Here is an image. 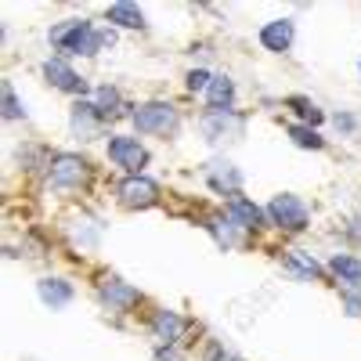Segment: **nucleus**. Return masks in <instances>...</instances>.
<instances>
[{
    "instance_id": "obj_11",
    "label": "nucleus",
    "mask_w": 361,
    "mask_h": 361,
    "mask_svg": "<svg viewBox=\"0 0 361 361\" xmlns=\"http://www.w3.org/2000/svg\"><path fill=\"white\" fill-rule=\"evenodd\" d=\"M206 180H209V188H214L217 195H228V199H235L238 188H243V173H238L231 163H224V159H214L206 166Z\"/></svg>"
},
{
    "instance_id": "obj_13",
    "label": "nucleus",
    "mask_w": 361,
    "mask_h": 361,
    "mask_svg": "<svg viewBox=\"0 0 361 361\" xmlns=\"http://www.w3.org/2000/svg\"><path fill=\"white\" fill-rule=\"evenodd\" d=\"M293 33H296L293 18H275V22H267V25L260 29V44H264L267 51L282 54V51H289V44H293Z\"/></svg>"
},
{
    "instance_id": "obj_21",
    "label": "nucleus",
    "mask_w": 361,
    "mask_h": 361,
    "mask_svg": "<svg viewBox=\"0 0 361 361\" xmlns=\"http://www.w3.org/2000/svg\"><path fill=\"white\" fill-rule=\"evenodd\" d=\"M119 105H123V98H119V90H116V87H98V90H94V109H98L102 119L116 116Z\"/></svg>"
},
{
    "instance_id": "obj_14",
    "label": "nucleus",
    "mask_w": 361,
    "mask_h": 361,
    "mask_svg": "<svg viewBox=\"0 0 361 361\" xmlns=\"http://www.w3.org/2000/svg\"><path fill=\"white\" fill-rule=\"evenodd\" d=\"M37 296L51 311H62V307H69V300H73V286L66 279H40L37 282Z\"/></svg>"
},
{
    "instance_id": "obj_9",
    "label": "nucleus",
    "mask_w": 361,
    "mask_h": 361,
    "mask_svg": "<svg viewBox=\"0 0 361 361\" xmlns=\"http://www.w3.org/2000/svg\"><path fill=\"white\" fill-rule=\"evenodd\" d=\"M44 76L51 80V87H58V90H66V94H87V80L66 62V58H47L44 62Z\"/></svg>"
},
{
    "instance_id": "obj_16",
    "label": "nucleus",
    "mask_w": 361,
    "mask_h": 361,
    "mask_svg": "<svg viewBox=\"0 0 361 361\" xmlns=\"http://www.w3.org/2000/svg\"><path fill=\"white\" fill-rule=\"evenodd\" d=\"M282 264H286V271H293V275L304 279V282H311V279L322 275V264H318L311 253H304V250H289Z\"/></svg>"
},
{
    "instance_id": "obj_2",
    "label": "nucleus",
    "mask_w": 361,
    "mask_h": 361,
    "mask_svg": "<svg viewBox=\"0 0 361 361\" xmlns=\"http://www.w3.org/2000/svg\"><path fill=\"white\" fill-rule=\"evenodd\" d=\"M137 134H173L177 130V109L170 102H145L130 112Z\"/></svg>"
},
{
    "instance_id": "obj_12",
    "label": "nucleus",
    "mask_w": 361,
    "mask_h": 361,
    "mask_svg": "<svg viewBox=\"0 0 361 361\" xmlns=\"http://www.w3.org/2000/svg\"><path fill=\"white\" fill-rule=\"evenodd\" d=\"M152 336H156L163 347H177L180 336H185V318H180L177 311L159 307V311L152 314Z\"/></svg>"
},
{
    "instance_id": "obj_24",
    "label": "nucleus",
    "mask_w": 361,
    "mask_h": 361,
    "mask_svg": "<svg viewBox=\"0 0 361 361\" xmlns=\"http://www.w3.org/2000/svg\"><path fill=\"white\" fill-rule=\"evenodd\" d=\"M0 94H4V119H25V105L15 98V87L4 80V87H0Z\"/></svg>"
},
{
    "instance_id": "obj_26",
    "label": "nucleus",
    "mask_w": 361,
    "mask_h": 361,
    "mask_svg": "<svg viewBox=\"0 0 361 361\" xmlns=\"http://www.w3.org/2000/svg\"><path fill=\"white\" fill-rule=\"evenodd\" d=\"M209 80H214V76H209L206 69H192V73H188V83H185V87H188L192 94H195V90H209Z\"/></svg>"
},
{
    "instance_id": "obj_22",
    "label": "nucleus",
    "mask_w": 361,
    "mask_h": 361,
    "mask_svg": "<svg viewBox=\"0 0 361 361\" xmlns=\"http://www.w3.org/2000/svg\"><path fill=\"white\" fill-rule=\"evenodd\" d=\"M289 137H293V145H296V148H314V152L325 145V141H322V134H318L314 127H307V123H293V127H289Z\"/></svg>"
},
{
    "instance_id": "obj_8",
    "label": "nucleus",
    "mask_w": 361,
    "mask_h": 361,
    "mask_svg": "<svg viewBox=\"0 0 361 361\" xmlns=\"http://www.w3.org/2000/svg\"><path fill=\"white\" fill-rule=\"evenodd\" d=\"M98 300H102L109 311H130L137 300H141V293H137L134 286H127L123 279L105 275V279L98 282Z\"/></svg>"
},
{
    "instance_id": "obj_23",
    "label": "nucleus",
    "mask_w": 361,
    "mask_h": 361,
    "mask_svg": "<svg viewBox=\"0 0 361 361\" xmlns=\"http://www.w3.org/2000/svg\"><path fill=\"white\" fill-rule=\"evenodd\" d=\"M80 228H73V243L80 250H94L98 246V224H90V221H76Z\"/></svg>"
},
{
    "instance_id": "obj_6",
    "label": "nucleus",
    "mask_w": 361,
    "mask_h": 361,
    "mask_svg": "<svg viewBox=\"0 0 361 361\" xmlns=\"http://www.w3.org/2000/svg\"><path fill=\"white\" fill-rule=\"evenodd\" d=\"M83 177H87V159H80L76 152H58L51 159V188L69 192V188L80 185Z\"/></svg>"
},
{
    "instance_id": "obj_19",
    "label": "nucleus",
    "mask_w": 361,
    "mask_h": 361,
    "mask_svg": "<svg viewBox=\"0 0 361 361\" xmlns=\"http://www.w3.org/2000/svg\"><path fill=\"white\" fill-rule=\"evenodd\" d=\"M105 18L116 22V25H123V29H141V25H145V15H141V8H134V4H112Z\"/></svg>"
},
{
    "instance_id": "obj_3",
    "label": "nucleus",
    "mask_w": 361,
    "mask_h": 361,
    "mask_svg": "<svg viewBox=\"0 0 361 361\" xmlns=\"http://www.w3.org/2000/svg\"><path fill=\"white\" fill-rule=\"evenodd\" d=\"M105 152L116 166H123L130 177H137L145 166H148V152H145V145L130 134H112L109 145H105Z\"/></svg>"
},
{
    "instance_id": "obj_20",
    "label": "nucleus",
    "mask_w": 361,
    "mask_h": 361,
    "mask_svg": "<svg viewBox=\"0 0 361 361\" xmlns=\"http://www.w3.org/2000/svg\"><path fill=\"white\" fill-rule=\"evenodd\" d=\"M209 231H214V238H217V243L224 246V250H231V246H238V228L221 214V217H209V224H206Z\"/></svg>"
},
{
    "instance_id": "obj_7",
    "label": "nucleus",
    "mask_w": 361,
    "mask_h": 361,
    "mask_svg": "<svg viewBox=\"0 0 361 361\" xmlns=\"http://www.w3.org/2000/svg\"><path fill=\"white\" fill-rule=\"evenodd\" d=\"M119 202H123L127 209H148V206L159 202V185L145 173L127 177L123 185H119Z\"/></svg>"
},
{
    "instance_id": "obj_29",
    "label": "nucleus",
    "mask_w": 361,
    "mask_h": 361,
    "mask_svg": "<svg viewBox=\"0 0 361 361\" xmlns=\"http://www.w3.org/2000/svg\"><path fill=\"white\" fill-rule=\"evenodd\" d=\"M336 127H340V130H347V134H350V130H354V127H357V119H354V116H336Z\"/></svg>"
},
{
    "instance_id": "obj_15",
    "label": "nucleus",
    "mask_w": 361,
    "mask_h": 361,
    "mask_svg": "<svg viewBox=\"0 0 361 361\" xmlns=\"http://www.w3.org/2000/svg\"><path fill=\"white\" fill-rule=\"evenodd\" d=\"M105 123V119L98 116V109H94V102H76L73 105V130L80 134V137H90V134H98V127Z\"/></svg>"
},
{
    "instance_id": "obj_30",
    "label": "nucleus",
    "mask_w": 361,
    "mask_h": 361,
    "mask_svg": "<svg viewBox=\"0 0 361 361\" xmlns=\"http://www.w3.org/2000/svg\"><path fill=\"white\" fill-rule=\"evenodd\" d=\"M347 235L354 238V243H361V217H354V221H350V228H347Z\"/></svg>"
},
{
    "instance_id": "obj_27",
    "label": "nucleus",
    "mask_w": 361,
    "mask_h": 361,
    "mask_svg": "<svg viewBox=\"0 0 361 361\" xmlns=\"http://www.w3.org/2000/svg\"><path fill=\"white\" fill-rule=\"evenodd\" d=\"M343 304H347V314H361V286L343 293Z\"/></svg>"
},
{
    "instance_id": "obj_1",
    "label": "nucleus",
    "mask_w": 361,
    "mask_h": 361,
    "mask_svg": "<svg viewBox=\"0 0 361 361\" xmlns=\"http://www.w3.org/2000/svg\"><path fill=\"white\" fill-rule=\"evenodd\" d=\"M47 40H51V47H58L62 54L90 58V54L109 51V47L116 44V29H109V25H94V22H87V18H66V22L51 25Z\"/></svg>"
},
{
    "instance_id": "obj_28",
    "label": "nucleus",
    "mask_w": 361,
    "mask_h": 361,
    "mask_svg": "<svg viewBox=\"0 0 361 361\" xmlns=\"http://www.w3.org/2000/svg\"><path fill=\"white\" fill-rule=\"evenodd\" d=\"M209 361H243V357L231 354V350H224L221 343H209Z\"/></svg>"
},
{
    "instance_id": "obj_4",
    "label": "nucleus",
    "mask_w": 361,
    "mask_h": 361,
    "mask_svg": "<svg viewBox=\"0 0 361 361\" xmlns=\"http://www.w3.org/2000/svg\"><path fill=\"white\" fill-rule=\"evenodd\" d=\"M267 217H271V224H279L282 231H304V228L311 224V214H307L304 199H296V195H289V192L271 199Z\"/></svg>"
},
{
    "instance_id": "obj_31",
    "label": "nucleus",
    "mask_w": 361,
    "mask_h": 361,
    "mask_svg": "<svg viewBox=\"0 0 361 361\" xmlns=\"http://www.w3.org/2000/svg\"><path fill=\"white\" fill-rule=\"evenodd\" d=\"M357 69H361V66H357Z\"/></svg>"
},
{
    "instance_id": "obj_5",
    "label": "nucleus",
    "mask_w": 361,
    "mask_h": 361,
    "mask_svg": "<svg viewBox=\"0 0 361 361\" xmlns=\"http://www.w3.org/2000/svg\"><path fill=\"white\" fill-rule=\"evenodd\" d=\"M202 134H206V141H231L243 134V116L235 109H206Z\"/></svg>"
},
{
    "instance_id": "obj_25",
    "label": "nucleus",
    "mask_w": 361,
    "mask_h": 361,
    "mask_svg": "<svg viewBox=\"0 0 361 361\" xmlns=\"http://www.w3.org/2000/svg\"><path fill=\"white\" fill-rule=\"evenodd\" d=\"M289 105H293V109L300 112V119H307L311 127H318L322 119H325V116H322V109H318L314 102H307V98H289Z\"/></svg>"
},
{
    "instance_id": "obj_10",
    "label": "nucleus",
    "mask_w": 361,
    "mask_h": 361,
    "mask_svg": "<svg viewBox=\"0 0 361 361\" xmlns=\"http://www.w3.org/2000/svg\"><path fill=\"white\" fill-rule=\"evenodd\" d=\"M224 217H228L238 231H257V228H264V209H260L257 202L243 199V195L228 199V206H224Z\"/></svg>"
},
{
    "instance_id": "obj_18",
    "label": "nucleus",
    "mask_w": 361,
    "mask_h": 361,
    "mask_svg": "<svg viewBox=\"0 0 361 361\" xmlns=\"http://www.w3.org/2000/svg\"><path fill=\"white\" fill-rule=\"evenodd\" d=\"M206 98H209V109H235V83H231V76L221 73V76L209 80Z\"/></svg>"
},
{
    "instance_id": "obj_17",
    "label": "nucleus",
    "mask_w": 361,
    "mask_h": 361,
    "mask_svg": "<svg viewBox=\"0 0 361 361\" xmlns=\"http://www.w3.org/2000/svg\"><path fill=\"white\" fill-rule=\"evenodd\" d=\"M329 267H333V275H336L347 289L361 286V260H357V257H350V253H336L333 260H329Z\"/></svg>"
}]
</instances>
